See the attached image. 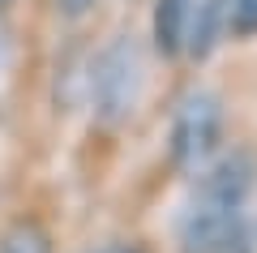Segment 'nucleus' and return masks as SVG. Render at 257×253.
<instances>
[{"mask_svg":"<svg viewBox=\"0 0 257 253\" xmlns=\"http://www.w3.org/2000/svg\"><path fill=\"white\" fill-rule=\"evenodd\" d=\"M189 18H193V0H159V9H155V47L163 56L184 52Z\"/></svg>","mask_w":257,"mask_h":253,"instance_id":"obj_5","label":"nucleus"},{"mask_svg":"<svg viewBox=\"0 0 257 253\" xmlns=\"http://www.w3.org/2000/svg\"><path fill=\"white\" fill-rule=\"evenodd\" d=\"M0 253H52V236L39 219H18L0 232Z\"/></svg>","mask_w":257,"mask_h":253,"instance_id":"obj_6","label":"nucleus"},{"mask_svg":"<svg viewBox=\"0 0 257 253\" xmlns=\"http://www.w3.org/2000/svg\"><path fill=\"white\" fill-rule=\"evenodd\" d=\"M223 30H231L227 18V0H193V18H189V39H184V52L193 60H206L214 52Z\"/></svg>","mask_w":257,"mask_h":253,"instance_id":"obj_4","label":"nucleus"},{"mask_svg":"<svg viewBox=\"0 0 257 253\" xmlns=\"http://www.w3.org/2000/svg\"><path fill=\"white\" fill-rule=\"evenodd\" d=\"M0 5H9V0H0Z\"/></svg>","mask_w":257,"mask_h":253,"instance_id":"obj_10","label":"nucleus"},{"mask_svg":"<svg viewBox=\"0 0 257 253\" xmlns=\"http://www.w3.org/2000/svg\"><path fill=\"white\" fill-rule=\"evenodd\" d=\"M142 81H146V64H142L138 39H128V35L111 39V43L103 47V56L94 60V77H90L99 116L124 120L142 99Z\"/></svg>","mask_w":257,"mask_h":253,"instance_id":"obj_3","label":"nucleus"},{"mask_svg":"<svg viewBox=\"0 0 257 253\" xmlns=\"http://www.w3.org/2000/svg\"><path fill=\"white\" fill-rule=\"evenodd\" d=\"M253 154L231 150L193 176V193L180 210L184 253H231L244 244V210L253 193Z\"/></svg>","mask_w":257,"mask_h":253,"instance_id":"obj_1","label":"nucleus"},{"mask_svg":"<svg viewBox=\"0 0 257 253\" xmlns=\"http://www.w3.org/2000/svg\"><path fill=\"white\" fill-rule=\"evenodd\" d=\"M56 9H60L64 18H86V13L94 9V0H56Z\"/></svg>","mask_w":257,"mask_h":253,"instance_id":"obj_8","label":"nucleus"},{"mask_svg":"<svg viewBox=\"0 0 257 253\" xmlns=\"http://www.w3.org/2000/svg\"><path fill=\"white\" fill-rule=\"evenodd\" d=\"M90 253H142L138 244H103V249H90Z\"/></svg>","mask_w":257,"mask_h":253,"instance_id":"obj_9","label":"nucleus"},{"mask_svg":"<svg viewBox=\"0 0 257 253\" xmlns=\"http://www.w3.org/2000/svg\"><path fill=\"white\" fill-rule=\"evenodd\" d=\"M227 18H231V35L253 39L257 35V0H227Z\"/></svg>","mask_w":257,"mask_h":253,"instance_id":"obj_7","label":"nucleus"},{"mask_svg":"<svg viewBox=\"0 0 257 253\" xmlns=\"http://www.w3.org/2000/svg\"><path fill=\"white\" fill-rule=\"evenodd\" d=\"M223 142V99L214 91H189L172 120V163L176 172L197 176L219 159Z\"/></svg>","mask_w":257,"mask_h":253,"instance_id":"obj_2","label":"nucleus"}]
</instances>
